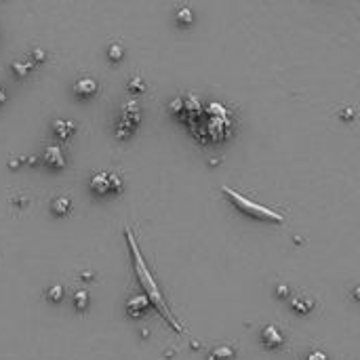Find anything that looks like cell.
Masks as SVG:
<instances>
[{"label": "cell", "mask_w": 360, "mask_h": 360, "mask_svg": "<svg viewBox=\"0 0 360 360\" xmlns=\"http://www.w3.org/2000/svg\"><path fill=\"white\" fill-rule=\"evenodd\" d=\"M221 192L226 194V196L230 198L232 205H234L242 215H246V217L257 219V221L284 223V217H282L280 213H276L274 209H267V207L259 205V202H255V200H251V198H246L244 194H240V192H236V190H232V188H226V186H223Z\"/></svg>", "instance_id": "2"}, {"label": "cell", "mask_w": 360, "mask_h": 360, "mask_svg": "<svg viewBox=\"0 0 360 360\" xmlns=\"http://www.w3.org/2000/svg\"><path fill=\"white\" fill-rule=\"evenodd\" d=\"M88 188H91V192L99 198L103 196H110V194H118L122 190V182L120 177L116 173L112 171H99L91 177V182H88Z\"/></svg>", "instance_id": "4"}, {"label": "cell", "mask_w": 360, "mask_h": 360, "mask_svg": "<svg viewBox=\"0 0 360 360\" xmlns=\"http://www.w3.org/2000/svg\"><path fill=\"white\" fill-rule=\"evenodd\" d=\"M175 21H177V26H182V28L192 26V21H194V13H192V9H188V7L177 9V13H175Z\"/></svg>", "instance_id": "15"}, {"label": "cell", "mask_w": 360, "mask_h": 360, "mask_svg": "<svg viewBox=\"0 0 360 360\" xmlns=\"http://www.w3.org/2000/svg\"><path fill=\"white\" fill-rule=\"evenodd\" d=\"M34 63L30 61V59H26V61H13L11 63V70H13V74L17 76V78H26L32 70H34Z\"/></svg>", "instance_id": "13"}, {"label": "cell", "mask_w": 360, "mask_h": 360, "mask_svg": "<svg viewBox=\"0 0 360 360\" xmlns=\"http://www.w3.org/2000/svg\"><path fill=\"white\" fill-rule=\"evenodd\" d=\"M51 213L57 217H65L72 213V198L70 196H55L51 200Z\"/></svg>", "instance_id": "9"}, {"label": "cell", "mask_w": 360, "mask_h": 360, "mask_svg": "<svg viewBox=\"0 0 360 360\" xmlns=\"http://www.w3.org/2000/svg\"><path fill=\"white\" fill-rule=\"evenodd\" d=\"M5 101H7V93L0 88V103H5Z\"/></svg>", "instance_id": "21"}, {"label": "cell", "mask_w": 360, "mask_h": 360, "mask_svg": "<svg viewBox=\"0 0 360 360\" xmlns=\"http://www.w3.org/2000/svg\"><path fill=\"white\" fill-rule=\"evenodd\" d=\"M47 299H49L51 303H59V301L63 299V286H61V284H53V286H49V291H47Z\"/></svg>", "instance_id": "17"}, {"label": "cell", "mask_w": 360, "mask_h": 360, "mask_svg": "<svg viewBox=\"0 0 360 360\" xmlns=\"http://www.w3.org/2000/svg\"><path fill=\"white\" fill-rule=\"evenodd\" d=\"M141 122V105L135 99H127L120 107V116L116 120V137L127 139L131 137V133L139 127Z\"/></svg>", "instance_id": "3"}, {"label": "cell", "mask_w": 360, "mask_h": 360, "mask_svg": "<svg viewBox=\"0 0 360 360\" xmlns=\"http://www.w3.org/2000/svg\"><path fill=\"white\" fill-rule=\"evenodd\" d=\"M124 232H127V242H129V249H131L133 269H135V276H137V280H139V284H141V289H143V295L148 297L150 305L158 308V312L167 318V322H169L175 331L182 333L184 327L179 325L177 318L171 314V310H169V305H167V301H165V297H163V293H160V289H158V284H156V280H154V276H152V272H150V267H148V263H146V259H143V255H141V251H139L137 242H135V236H133L131 228H127Z\"/></svg>", "instance_id": "1"}, {"label": "cell", "mask_w": 360, "mask_h": 360, "mask_svg": "<svg viewBox=\"0 0 360 360\" xmlns=\"http://www.w3.org/2000/svg\"><path fill=\"white\" fill-rule=\"evenodd\" d=\"M314 299H308V297H291V310H295L297 314H308L314 310Z\"/></svg>", "instance_id": "11"}, {"label": "cell", "mask_w": 360, "mask_h": 360, "mask_svg": "<svg viewBox=\"0 0 360 360\" xmlns=\"http://www.w3.org/2000/svg\"><path fill=\"white\" fill-rule=\"evenodd\" d=\"M72 303L78 312H84L88 308V303H91V295H88V291L86 289H78L76 293L72 295Z\"/></svg>", "instance_id": "12"}, {"label": "cell", "mask_w": 360, "mask_h": 360, "mask_svg": "<svg viewBox=\"0 0 360 360\" xmlns=\"http://www.w3.org/2000/svg\"><path fill=\"white\" fill-rule=\"evenodd\" d=\"M305 360H327V354H322V352H312Z\"/></svg>", "instance_id": "20"}, {"label": "cell", "mask_w": 360, "mask_h": 360, "mask_svg": "<svg viewBox=\"0 0 360 360\" xmlns=\"http://www.w3.org/2000/svg\"><path fill=\"white\" fill-rule=\"evenodd\" d=\"M234 358H236V352L230 346H219L209 354V360H234Z\"/></svg>", "instance_id": "14"}, {"label": "cell", "mask_w": 360, "mask_h": 360, "mask_svg": "<svg viewBox=\"0 0 360 360\" xmlns=\"http://www.w3.org/2000/svg\"><path fill=\"white\" fill-rule=\"evenodd\" d=\"M42 165H47L53 171H63L65 169V156L59 146H47L42 152Z\"/></svg>", "instance_id": "5"}, {"label": "cell", "mask_w": 360, "mask_h": 360, "mask_svg": "<svg viewBox=\"0 0 360 360\" xmlns=\"http://www.w3.org/2000/svg\"><path fill=\"white\" fill-rule=\"evenodd\" d=\"M261 344L267 348V350H278V348H282V344H284V335H282V331L278 329V327H265L263 331H261Z\"/></svg>", "instance_id": "7"}, {"label": "cell", "mask_w": 360, "mask_h": 360, "mask_svg": "<svg viewBox=\"0 0 360 360\" xmlns=\"http://www.w3.org/2000/svg\"><path fill=\"white\" fill-rule=\"evenodd\" d=\"M76 131V124L72 122V120H55L53 122V133H55V137L57 139H61V141H65V139H70V135Z\"/></svg>", "instance_id": "10"}, {"label": "cell", "mask_w": 360, "mask_h": 360, "mask_svg": "<svg viewBox=\"0 0 360 360\" xmlns=\"http://www.w3.org/2000/svg\"><path fill=\"white\" fill-rule=\"evenodd\" d=\"M97 91H99V82L91 76H82L74 84V95L78 99H91V97L97 95Z\"/></svg>", "instance_id": "6"}, {"label": "cell", "mask_w": 360, "mask_h": 360, "mask_svg": "<svg viewBox=\"0 0 360 360\" xmlns=\"http://www.w3.org/2000/svg\"><path fill=\"white\" fill-rule=\"evenodd\" d=\"M122 57H124V47H122V44H118V42H112L107 47V59L118 63Z\"/></svg>", "instance_id": "16"}, {"label": "cell", "mask_w": 360, "mask_h": 360, "mask_svg": "<svg viewBox=\"0 0 360 360\" xmlns=\"http://www.w3.org/2000/svg\"><path fill=\"white\" fill-rule=\"evenodd\" d=\"M148 308H150V301H148L146 295H135L127 303V314H129V316H133V318H141L143 314L148 312Z\"/></svg>", "instance_id": "8"}, {"label": "cell", "mask_w": 360, "mask_h": 360, "mask_svg": "<svg viewBox=\"0 0 360 360\" xmlns=\"http://www.w3.org/2000/svg\"><path fill=\"white\" fill-rule=\"evenodd\" d=\"M289 293H291V291L286 289V284H278L276 286V295L278 297H289Z\"/></svg>", "instance_id": "19"}, {"label": "cell", "mask_w": 360, "mask_h": 360, "mask_svg": "<svg viewBox=\"0 0 360 360\" xmlns=\"http://www.w3.org/2000/svg\"><path fill=\"white\" fill-rule=\"evenodd\" d=\"M129 91H131V93H143V91H146V84H143V80H141L139 76L131 78V82H129Z\"/></svg>", "instance_id": "18"}]
</instances>
